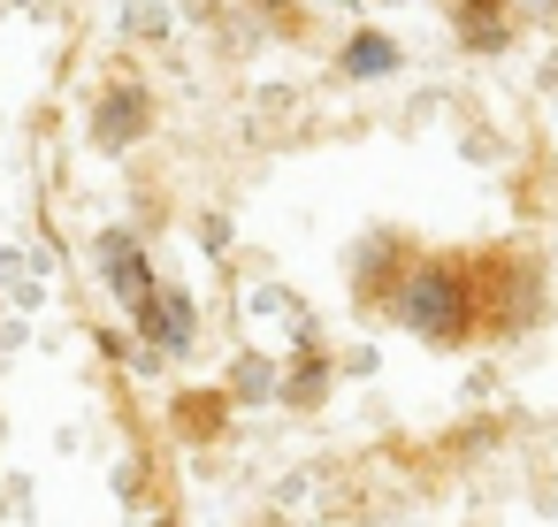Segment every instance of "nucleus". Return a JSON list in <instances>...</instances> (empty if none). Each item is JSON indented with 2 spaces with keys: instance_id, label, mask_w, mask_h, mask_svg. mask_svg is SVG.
Masks as SVG:
<instances>
[{
  "instance_id": "f257e3e1",
  "label": "nucleus",
  "mask_w": 558,
  "mask_h": 527,
  "mask_svg": "<svg viewBox=\"0 0 558 527\" xmlns=\"http://www.w3.org/2000/svg\"><path fill=\"white\" fill-rule=\"evenodd\" d=\"M398 321H405L413 336H428V344L466 336V329H474V306H466L459 268H451V260H421V268H405V283H398Z\"/></svg>"
},
{
  "instance_id": "f03ea898",
  "label": "nucleus",
  "mask_w": 558,
  "mask_h": 527,
  "mask_svg": "<svg viewBox=\"0 0 558 527\" xmlns=\"http://www.w3.org/2000/svg\"><path fill=\"white\" fill-rule=\"evenodd\" d=\"M146 115H154L146 93H138V85H116V93L100 100V123H93V131H100V146H131V138L146 131Z\"/></svg>"
},
{
  "instance_id": "7ed1b4c3",
  "label": "nucleus",
  "mask_w": 558,
  "mask_h": 527,
  "mask_svg": "<svg viewBox=\"0 0 558 527\" xmlns=\"http://www.w3.org/2000/svg\"><path fill=\"white\" fill-rule=\"evenodd\" d=\"M100 260H108V283L131 298V306H146V291H154V275H146V260H138V245L131 237H100Z\"/></svg>"
},
{
  "instance_id": "20e7f679",
  "label": "nucleus",
  "mask_w": 558,
  "mask_h": 527,
  "mask_svg": "<svg viewBox=\"0 0 558 527\" xmlns=\"http://www.w3.org/2000/svg\"><path fill=\"white\" fill-rule=\"evenodd\" d=\"M344 70H352V77H383V70H398V47L375 39V32H360V39L344 47Z\"/></svg>"
},
{
  "instance_id": "39448f33",
  "label": "nucleus",
  "mask_w": 558,
  "mask_h": 527,
  "mask_svg": "<svg viewBox=\"0 0 558 527\" xmlns=\"http://www.w3.org/2000/svg\"><path fill=\"white\" fill-rule=\"evenodd\" d=\"M505 16H520V24H543V16H558V0H505Z\"/></svg>"
},
{
  "instance_id": "423d86ee",
  "label": "nucleus",
  "mask_w": 558,
  "mask_h": 527,
  "mask_svg": "<svg viewBox=\"0 0 558 527\" xmlns=\"http://www.w3.org/2000/svg\"><path fill=\"white\" fill-rule=\"evenodd\" d=\"M253 9H299V0H253Z\"/></svg>"
},
{
  "instance_id": "0eeeda50",
  "label": "nucleus",
  "mask_w": 558,
  "mask_h": 527,
  "mask_svg": "<svg viewBox=\"0 0 558 527\" xmlns=\"http://www.w3.org/2000/svg\"><path fill=\"white\" fill-rule=\"evenodd\" d=\"M451 9H459V0H451Z\"/></svg>"
}]
</instances>
